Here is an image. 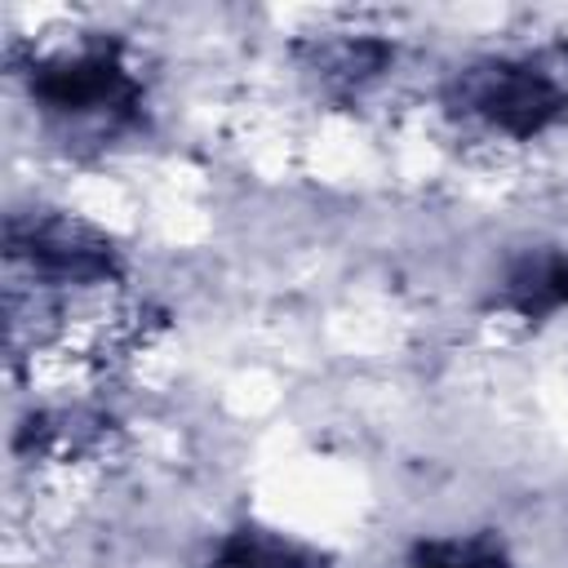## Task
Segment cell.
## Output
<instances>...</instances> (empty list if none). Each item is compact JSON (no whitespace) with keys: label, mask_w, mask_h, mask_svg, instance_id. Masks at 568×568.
<instances>
[{"label":"cell","mask_w":568,"mask_h":568,"mask_svg":"<svg viewBox=\"0 0 568 568\" xmlns=\"http://www.w3.org/2000/svg\"><path fill=\"white\" fill-rule=\"evenodd\" d=\"M31 98L67 124H115L133 111L138 84L111 49L80 44L31 67Z\"/></svg>","instance_id":"obj_2"},{"label":"cell","mask_w":568,"mask_h":568,"mask_svg":"<svg viewBox=\"0 0 568 568\" xmlns=\"http://www.w3.org/2000/svg\"><path fill=\"white\" fill-rule=\"evenodd\" d=\"M568 302V257L564 253H528L506 271V306L519 315H546Z\"/></svg>","instance_id":"obj_3"},{"label":"cell","mask_w":568,"mask_h":568,"mask_svg":"<svg viewBox=\"0 0 568 568\" xmlns=\"http://www.w3.org/2000/svg\"><path fill=\"white\" fill-rule=\"evenodd\" d=\"M213 568H306V559H302L288 541H280V537H266V532H235V537L217 550Z\"/></svg>","instance_id":"obj_5"},{"label":"cell","mask_w":568,"mask_h":568,"mask_svg":"<svg viewBox=\"0 0 568 568\" xmlns=\"http://www.w3.org/2000/svg\"><path fill=\"white\" fill-rule=\"evenodd\" d=\"M448 111L493 138L528 142L568 111V53L484 58L457 71L448 84Z\"/></svg>","instance_id":"obj_1"},{"label":"cell","mask_w":568,"mask_h":568,"mask_svg":"<svg viewBox=\"0 0 568 568\" xmlns=\"http://www.w3.org/2000/svg\"><path fill=\"white\" fill-rule=\"evenodd\" d=\"M390 62V49L386 44H377V40H364V36H337V40H324L320 49H315V75L324 80V84H346V89H355V84H364V80H373L382 67Z\"/></svg>","instance_id":"obj_4"}]
</instances>
